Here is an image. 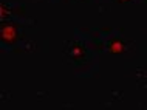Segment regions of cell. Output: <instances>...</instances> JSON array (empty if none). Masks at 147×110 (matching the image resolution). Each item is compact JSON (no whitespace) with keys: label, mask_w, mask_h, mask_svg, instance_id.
<instances>
[{"label":"cell","mask_w":147,"mask_h":110,"mask_svg":"<svg viewBox=\"0 0 147 110\" xmlns=\"http://www.w3.org/2000/svg\"><path fill=\"white\" fill-rule=\"evenodd\" d=\"M0 37H2V42L5 45H14L20 39V28H19V25L11 20H2Z\"/></svg>","instance_id":"cell-1"},{"label":"cell","mask_w":147,"mask_h":110,"mask_svg":"<svg viewBox=\"0 0 147 110\" xmlns=\"http://www.w3.org/2000/svg\"><path fill=\"white\" fill-rule=\"evenodd\" d=\"M65 54L73 62H81L87 57V48L82 44H71L68 48H67Z\"/></svg>","instance_id":"cell-2"},{"label":"cell","mask_w":147,"mask_h":110,"mask_svg":"<svg viewBox=\"0 0 147 110\" xmlns=\"http://www.w3.org/2000/svg\"><path fill=\"white\" fill-rule=\"evenodd\" d=\"M107 47H109V51L113 54H121L127 50V44L119 37H113L112 40H109V45Z\"/></svg>","instance_id":"cell-3"},{"label":"cell","mask_w":147,"mask_h":110,"mask_svg":"<svg viewBox=\"0 0 147 110\" xmlns=\"http://www.w3.org/2000/svg\"><path fill=\"white\" fill-rule=\"evenodd\" d=\"M119 3H129V2H132V0H118Z\"/></svg>","instance_id":"cell-4"}]
</instances>
